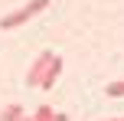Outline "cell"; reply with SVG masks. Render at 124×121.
<instances>
[{
  "label": "cell",
  "mask_w": 124,
  "mask_h": 121,
  "mask_svg": "<svg viewBox=\"0 0 124 121\" xmlns=\"http://www.w3.org/2000/svg\"><path fill=\"white\" fill-rule=\"evenodd\" d=\"M46 7H49V0H30V3H23L20 10H13V13H7L3 20H0V30H16V26H23V23H30L36 13H43Z\"/></svg>",
  "instance_id": "obj_1"
},
{
  "label": "cell",
  "mask_w": 124,
  "mask_h": 121,
  "mask_svg": "<svg viewBox=\"0 0 124 121\" xmlns=\"http://www.w3.org/2000/svg\"><path fill=\"white\" fill-rule=\"evenodd\" d=\"M59 75H62V56H52L49 65H46V72H43V79H39V89H43V92H52L56 82H59Z\"/></svg>",
  "instance_id": "obj_2"
},
{
  "label": "cell",
  "mask_w": 124,
  "mask_h": 121,
  "mask_svg": "<svg viewBox=\"0 0 124 121\" xmlns=\"http://www.w3.org/2000/svg\"><path fill=\"white\" fill-rule=\"evenodd\" d=\"M56 56L52 49H43L36 56V62L30 65V72H26V85H39V79H43V72H46V65H49V59Z\"/></svg>",
  "instance_id": "obj_3"
},
{
  "label": "cell",
  "mask_w": 124,
  "mask_h": 121,
  "mask_svg": "<svg viewBox=\"0 0 124 121\" xmlns=\"http://www.w3.org/2000/svg\"><path fill=\"white\" fill-rule=\"evenodd\" d=\"M105 121H124V118H105Z\"/></svg>",
  "instance_id": "obj_7"
},
{
  "label": "cell",
  "mask_w": 124,
  "mask_h": 121,
  "mask_svg": "<svg viewBox=\"0 0 124 121\" xmlns=\"http://www.w3.org/2000/svg\"><path fill=\"white\" fill-rule=\"evenodd\" d=\"M105 92H108V98H124V82H111Z\"/></svg>",
  "instance_id": "obj_6"
},
{
  "label": "cell",
  "mask_w": 124,
  "mask_h": 121,
  "mask_svg": "<svg viewBox=\"0 0 124 121\" xmlns=\"http://www.w3.org/2000/svg\"><path fill=\"white\" fill-rule=\"evenodd\" d=\"M20 121H69V115H62V111H52L49 105H39V108L33 111V118H30V115H23Z\"/></svg>",
  "instance_id": "obj_4"
},
{
  "label": "cell",
  "mask_w": 124,
  "mask_h": 121,
  "mask_svg": "<svg viewBox=\"0 0 124 121\" xmlns=\"http://www.w3.org/2000/svg\"><path fill=\"white\" fill-rule=\"evenodd\" d=\"M20 118H23V105H7L0 111V121H20Z\"/></svg>",
  "instance_id": "obj_5"
}]
</instances>
